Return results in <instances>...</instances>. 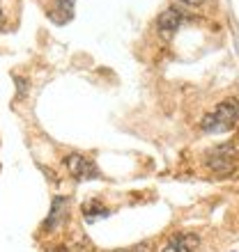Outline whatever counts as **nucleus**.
Masks as SVG:
<instances>
[{"label":"nucleus","mask_w":239,"mask_h":252,"mask_svg":"<svg viewBox=\"0 0 239 252\" xmlns=\"http://www.w3.org/2000/svg\"><path fill=\"white\" fill-rule=\"evenodd\" d=\"M198 243H200V239L196 234H179V236H175V239L163 248V252H193L198 248Z\"/></svg>","instance_id":"obj_5"},{"label":"nucleus","mask_w":239,"mask_h":252,"mask_svg":"<svg viewBox=\"0 0 239 252\" xmlns=\"http://www.w3.org/2000/svg\"><path fill=\"white\" fill-rule=\"evenodd\" d=\"M177 2H182V5H189V7H196V5H202L205 0H177Z\"/></svg>","instance_id":"obj_10"},{"label":"nucleus","mask_w":239,"mask_h":252,"mask_svg":"<svg viewBox=\"0 0 239 252\" xmlns=\"http://www.w3.org/2000/svg\"><path fill=\"white\" fill-rule=\"evenodd\" d=\"M83 216H85L87 222H94L97 218H108V216H111V209L101 206L99 202H87V204L83 206Z\"/></svg>","instance_id":"obj_8"},{"label":"nucleus","mask_w":239,"mask_h":252,"mask_svg":"<svg viewBox=\"0 0 239 252\" xmlns=\"http://www.w3.org/2000/svg\"><path fill=\"white\" fill-rule=\"evenodd\" d=\"M74 2H76V0H55L53 9H51V21H55V23H67V21H72Z\"/></svg>","instance_id":"obj_7"},{"label":"nucleus","mask_w":239,"mask_h":252,"mask_svg":"<svg viewBox=\"0 0 239 252\" xmlns=\"http://www.w3.org/2000/svg\"><path fill=\"white\" fill-rule=\"evenodd\" d=\"M65 165L76 181H90V179H97V177H99L97 165H94L87 156H83V154H69L65 158Z\"/></svg>","instance_id":"obj_3"},{"label":"nucleus","mask_w":239,"mask_h":252,"mask_svg":"<svg viewBox=\"0 0 239 252\" xmlns=\"http://www.w3.org/2000/svg\"><path fill=\"white\" fill-rule=\"evenodd\" d=\"M5 28H7V16L2 12V7H0V30H5Z\"/></svg>","instance_id":"obj_11"},{"label":"nucleus","mask_w":239,"mask_h":252,"mask_svg":"<svg viewBox=\"0 0 239 252\" xmlns=\"http://www.w3.org/2000/svg\"><path fill=\"white\" fill-rule=\"evenodd\" d=\"M179 26H182V12H179L177 7H168L166 12L159 16V21H157V28H159L163 39H170L177 32Z\"/></svg>","instance_id":"obj_4"},{"label":"nucleus","mask_w":239,"mask_h":252,"mask_svg":"<svg viewBox=\"0 0 239 252\" xmlns=\"http://www.w3.org/2000/svg\"><path fill=\"white\" fill-rule=\"evenodd\" d=\"M14 80H16V85H19V99L26 94V80L19 78V76H14Z\"/></svg>","instance_id":"obj_9"},{"label":"nucleus","mask_w":239,"mask_h":252,"mask_svg":"<svg viewBox=\"0 0 239 252\" xmlns=\"http://www.w3.org/2000/svg\"><path fill=\"white\" fill-rule=\"evenodd\" d=\"M67 206H69V199L67 197H55L53 204H51V216L46 218V222H44V227L46 229H53V227H58V222H62L67 216Z\"/></svg>","instance_id":"obj_6"},{"label":"nucleus","mask_w":239,"mask_h":252,"mask_svg":"<svg viewBox=\"0 0 239 252\" xmlns=\"http://www.w3.org/2000/svg\"><path fill=\"white\" fill-rule=\"evenodd\" d=\"M239 120V101L237 99H226L214 108L212 113H207L200 122V128L205 133H226L235 126Z\"/></svg>","instance_id":"obj_1"},{"label":"nucleus","mask_w":239,"mask_h":252,"mask_svg":"<svg viewBox=\"0 0 239 252\" xmlns=\"http://www.w3.org/2000/svg\"><path fill=\"white\" fill-rule=\"evenodd\" d=\"M207 165L214 174L228 177L235 170V149L230 145H219L207 154Z\"/></svg>","instance_id":"obj_2"}]
</instances>
